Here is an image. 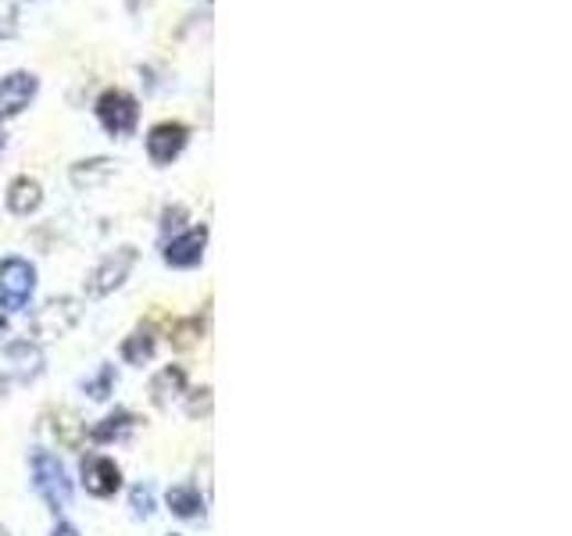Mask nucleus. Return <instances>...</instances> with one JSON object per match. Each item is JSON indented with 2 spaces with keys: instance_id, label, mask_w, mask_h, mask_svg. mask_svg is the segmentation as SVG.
<instances>
[{
  "instance_id": "obj_25",
  "label": "nucleus",
  "mask_w": 572,
  "mask_h": 536,
  "mask_svg": "<svg viewBox=\"0 0 572 536\" xmlns=\"http://www.w3.org/2000/svg\"><path fill=\"white\" fill-rule=\"evenodd\" d=\"M0 536H8V529H4V526H0Z\"/></svg>"
},
{
  "instance_id": "obj_24",
  "label": "nucleus",
  "mask_w": 572,
  "mask_h": 536,
  "mask_svg": "<svg viewBox=\"0 0 572 536\" xmlns=\"http://www.w3.org/2000/svg\"><path fill=\"white\" fill-rule=\"evenodd\" d=\"M0 332H8V318L4 315H0Z\"/></svg>"
},
{
  "instance_id": "obj_17",
  "label": "nucleus",
  "mask_w": 572,
  "mask_h": 536,
  "mask_svg": "<svg viewBox=\"0 0 572 536\" xmlns=\"http://www.w3.org/2000/svg\"><path fill=\"white\" fill-rule=\"evenodd\" d=\"M168 508H172V515H179V518H197V515H205V497H200L194 486H172L168 490Z\"/></svg>"
},
{
  "instance_id": "obj_13",
  "label": "nucleus",
  "mask_w": 572,
  "mask_h": 536,
  "mask_svg": "<svg viewBox=\"0 0 572 536\" xmlns=\"http://www.w3.org/2000/svg\"><path fill=\"white\" fill-rule=\"evenodd\" d=\"M43 205V186L29 176H19L8 186V208L14 215H33Z\"/></svg>"
},
{
  "instance_id": "obj_15",
  "label": "nucleus",
  "mask_w": 572,
  "mask_h": 536,
  "mask_svg": "<svg viewBox=\"0 0 572 536\" xmlns=\"http://www.w3.org/2000/svg\"><path fill=\"white\" fill-rule=\"evenodd\" d=\"M200 337H205V322H200V315L176 318V322L168 326V343L176 347V351H190V347L200 343Z\"/></svg>"
},
{
  "instance_id": "obj_3",
  "label": "nucleus",
  "mask_w": 572,
  "mask_h": 536,
  "mask_svg": "<svg viewBox=\"0 0 572 536\" xmlns=\"http://www.w3.org/2000/svg\"><path fill=\"white\" fill-rule=\"evenodd\" d=\"M36 289V269L25 258H4L0 262V304L8 311H25Z\"/></svg>"
},
{
  "instance_id": "obj_18",
  "label": "nucleus",
  "mask_w": 572,
  "mask_h": 536,
  "mask_svg": "<svg viewBox=\"0 0 572 536\" xmlns=\"http://www.w3.org/2000/svg\"><path fill=\"white\" fill-rule=\"evenodd\" d=\"M151 358H154V332L151 329H136L133 337H125V343H122L125 365H147Z\"/></svg>"
},
{
  "instance_id": "obj_22",
  "label": "nucleus",
  "mask_w": 572,
  "mask_h": 536,
  "mask_svg": "<svg viewBox=\"0 0 572 536\" xmlns=\"http://www.w3.org/2000/svg\"><path fill=\"white\" fill-rule=\"evenodd\" d=\"M51 536H79V529L72 526V523H57V526L51 529Z\"/></svg>"
},
{
  "instance_id": "obj_2",
  "label": "nucleus",
  "mask_w": 572,
  "mask_h": 536,
  "mask_svg": "<svg viewBox=\"0 0 572 536\" xmlns=\"http://www.w3.org/2000/svg\"><path fill=\"white\" fill-rule=\"evenodd\" d=\"M79 318H82V308H79L76 297H54V300H47L33 315V326H29V329H33V343L68 337V332L79 326Z\"/></svg>"
},
{
  "instance_id": "obj_10",
  "label": "nucleus",
  "mask_w": 572,
  "mask_h": 536,
  "mask_svg": "<svg viewBox=\"0 0 572 536\" xmlns=\"http://www.w3.org/2000/svg\"><path fill=\"white\" fill-rule=\"evenodd\" d=\"M51 433L65 451H79L86 440V423L72 408H57L51 412Z\"/></svg>"
},
{
  "instance_id": "obj_19",
  "label": "nucleus",
  "mask_w": 572,
  "mask_h": 536,
  "mask_svg": "<svg viewBox=\"0 0 572 536\" xmlns=\"http://www.w3.org/2000/svg\"><path fill=\"white\" fill-rule=\"evenodd\" d=\"M114 383H119V375H114V369H111V365H100L94 380L82 383V390H86V394H90L94 401H108V397L114 394Z\"/></svg>"
},
{
  "instance_id": "obj_20",
  "label": "nucleus",
  "mask_w": 572,
  "mask_h": 536,
  "mask_svg": "<svg viewBox=\"0 0 572 536\" xmlns=\"http://www.w3.org/2000/svg\"><path fill=\"white\" fill-rule=\"evenodd\" d=\"M129 504H133V512L147 518L154 512V490L151 486H136L133 490V497H129Z\"/></svg>"
},
{
  "instance_id": "obj_9",
  "label": "nucleus",
  "mask_w": 572,
  "mask_h": 536,
  "mask_svg": "<svg viewBox=\"0 0 572 536\" xmlns=\"http://www.w3.org/2000/svg\"><path fill=\"white\" fill-rule=\"evenodd\" d=\"M205 248H208V229L205 226L186 229V233H179L172 243H165V265L194 269L200 265V258H205Z\"/></svg>"
},
{
  "instance_id": "obj_11",
  "label": "nucleus",
  "mask_w": 572,
  "mask_h": 536,
  "mask_svg": "<svg viewBox=\"0 0 572 536\" xmlns=\"http://www.w3.org/2000/svg\"><path fill=\"white\" fill-rule=\"evenodd\" d=\"M133 429H136V415L125 412V408H114L111 415H105V418H100V423L90 429V440H97V444H119V440H125Z\"/></svg>"
},
{
  "instance_id": "obj_7",
  "label": "nucleus",
  "mask_w": 572,
  "mask_h": 536,
  "mask_svg": "<svg viewBox=\"0 0 572 536\" xmlns=\"http://www.w3.org/2000/svg\"><path fill=\"white\" fill-rule=\"evenodd\" d=\"M190 140V129L183 122H157L151 133H147V154L154 165H168L172 157H179V151L186 147Z\"/></svg>"
},
{
  "instance_id": "obj_26",
  "label": "nucleus",
  "mask_w": 572,
  "mask_h": 536,
  "mask_svg": "<svg viewBox=\"0 0 572 536\" xmlns=\"http://www.w3.org/2000/svg\"><path fill=\"white\" fill-rule=\"evenodd\" d=\"M172 536H176V533H172Z\"/></svg>"
},
{
  "instance_id": "obj_21",
  "label": "nucleus",
  "mask_w": 572,
  "mask_h": 536,
  "mask_svg": "<svg viewBox=\"0 0 572 536\" xmlns=\"http://www.w3.org/2000/svg\"><path fill=\"white\" fill-rule=\"evenodd\" d=\"M194 394H197V397H190V408H186V412H190L194 418H197V415H208V412H211V390L200 386V390H194Z\"/></svg>"
},
{
  "instance_id": "obj_5",
  "label": "nucleus",
  "mask_w": 572,
  "mask_h": 536,
  "mask_svg": "<svg viewBox=\"0 0 572 536\" xmlns=\"http://www.w3.org/2000/svg\"><path fill=\"white\" fill-rule=\"evenodd\" d=\"M97 119H100V125H105L111 136H129L136 129L140 108H136V100L129 94L108 90V94H100V100H97Z\"/></svg>"
},
{
  "instance_id": "obj_23",
  "label": "nucleus",
  "mask_w": 572,
  "mask_h": 536,
  "mask_svg": "<svg viewBox=\"0 0 572 536\" xmlns=\"http://www.w3.org/2000/svg\"><path fill=\"white\" fill-rule=\"evenodd\" d=\"M4 143H8V133H4V125H0V151H4Z\"/></svg>"
},
{
  "instance_id": "obj_14",
  "label": "nucleus",
  "mask_w": 572,
  "mask_h": 536,
  "mask_svg": "<svg viewBox=\"0 0 572 536\" xmlns=\"http://www.w3.org/2000/svg\"><path fill=\"white\" fill-rule=\"evenodd\" d=\"M8 361H19V380H33V375L43 372V354H40V343L33 340H14L8 343Z\"/></svg>"
},
{
  "instance_id": "obj_1",
  "label": "nucleus",
  "mask_w": 572,
  "mask_h": 536,
  "mask_svg": "<svg viewBox=\"0 0 572 536\" xmlns=\"http://www.w3.org/2000/svg\"><path fill=\"white\" fill-rule=\"evenodd\" d=\"M33 486L54 515L72 504V480L65 466L51 451H33Z\"/></svg>"
},
{
  "instance_id": "obj_4",
  "label": "nucleus",
  "mask_w": 572,
  "mask_h": 536,
  "mask_svg": "<svg viewBox=\"0 0 572 536\" xmlns=\"http://www.w3.org/2000/svg\"><path fill=\"white\" fill-rule=\"evenodd\" d=\"M133 265H136V248H119L114 254L100 258V265L86 275V294H90V297H108L111 289H119L129 280Z\"/></svg>"
},
{
  "instance_id": "obj_12",
  "label": "nucleus",
  "mask_w": 572,
  "mask_h": 536,
  "mask_svg": "<svg viewBox=\"0 0 572 536\" xmlns=\"http://www.w3.org/2000/svg\"><path fill=\"white\" fill-rule=\"evenodd\" d=\"M183 390H186V372L179 365H165L151 380V401L157 404V408H168V404L176 401Z\"/></svg>"
},
{
  "instance_id": "obj_16",
  "label": "nucleus",
  "mask_w": 572,
  "mask_h": 536,
  "mask_svg": "<svg viewBox=\"0 0 572 536\" xmlns=\"http://www.w3.org/2000/svg\"><path fill=\"white\" fill-rule=\"evenodd\" d=\"M111 172H114V162H108V157H90V162H79V165H72V183L79 186H100L105 179H111Z\"/></svg>"
},
{
  "instance_id": "obj_6",
  "label": "nucleus",
  "mask_w": 572,
  "mask_h": 536,
  "mask_svg": "<svg viewBox=\"0 0 572 536\" xmlns=\"http://www.w3.org/2000/svg\"><path fill=\"white\" fill-rule=\"evenodd\" d=\"M79 472H82L86 494H94V497H111L114 490L122 486V469L114 466L111 458H105V455H86Z\"/></svg>"
},
{
  "instance_id": "obj_8",
  "label": "nucleus",
  "mask_w": 572,
  "mask_h": 536,
  "mask_svg": "<svg viewBox=\"0 0 572 536\" xmlns=\"http://www.w3.org/2000/svg\"><path fill=\"white\" fill-rule=\"evenodd\" d=\"M36 76L33 72H11V76L0 79V119H11V114H22L29 108V100L36 97Z\"/></svg>"
}]
</instances>
